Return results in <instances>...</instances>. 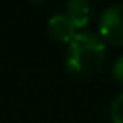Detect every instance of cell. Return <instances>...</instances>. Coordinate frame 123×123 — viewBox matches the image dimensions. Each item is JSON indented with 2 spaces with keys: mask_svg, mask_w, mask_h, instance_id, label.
I'll list each match as a JSON object with an SVG mask.
<instances>
[{
  "mask_svg": "<svg viewBox=\"0 0 123 123\" xmlns=\"http://www.w3.org/2000/svg\"><path fill=\"white\" fill-rule=\"evenodd\" d=\"M105 56V42L99 36L93 32H76V36L69 41L66 68L71 74L89 76L101 69Z\"/></svg>",
  "mask_w": 123,
  "mask_h": 123,
  "instance_id": "6da1fadb",
  "label": "cell"
},
{
  "mask_svg": "<svg viewBox=\"0 0 123 123\" xmlns=\"http://www.w3.org/2000/svg\"><path fill=\"white\" fill-rule=\"evenodd\" d=\"M32 2H42V0H32Z\"/></svg>",
  "mask_w": 123,
  "mask_h": 123,
  "instance_id": "52a82bcc",
  "label": "cell"
},
{
  "mask_svg": "<svg viewBox=\"0 0 123 123\" xmlns=\"http://www.w3.org/2000/svg\"><path fill=\"white\" fill-rule=\"evenodd\" d=\"M101 39L115 46H123V4L106 9L99 19Z\"/></svg>",
  "mask_w": 123,
  "mask_h": 123,
  "instance_id": "7a4b0ae2",
  "label": "cell"
},
{
  "mask_svg": "<svg viewBox=\"0 0 123 123\" xmlns=\"http://www.w3.org/2000/svg\"><path fill=\"white\" fill-rule=\"evenodd\" d=\"M111 120L113 123H123V93L111 103Z\"/></svg>",
  "mask_w": 123,
  "mask_h": 123,
  "instance_id": "5b68a950",
  "label": "cell"
},
{
  "mask_svg": "<svg viewBox=\"0 0 123 123\" xmlns=\"http://www.w3.org/2000/svg\"><path fill=\"white\" fill-rule=\"evenodd\" d=\"M113 76H115V79L120 84H123V56L115 62V66H113Z\"/></svg>",
  "mask_w": 123,
  "mask_h": 123,
  "instance_id": "8992f818",
  "label": "cell"
},
{
  "mask_svg": "<svg viewBox=\"0 0 123 123\" xmlns=\"http://www.w3.org/2000/svg\"><path fill=\"white\" fill-rule=\"evenodd\" d=\"M66 17L74 24L76 29H81L89 24L93 17V4L91 0H68L66 4Z\"/></svg>",
  "mask_w": 123,
  "mask_h": 123,
  "instance_id": "3957f363",
  "label": "cell"
},
{
  "mask_svg": "<svg viewBox=\"0 0 123 123\" xmlns=\"http://www.w3.org/2000/svg\"><path fill=\"white\" fill-rule=\"evenodd\" d=\"M47 31L51 34L52 39L56 41H62V42H69L74 36H76V27L74 24L66 17V15H54L49 19L47 22Z\"/></svg>",
  "mask_w": 123,
  "mask_h": 123,
  "instance_id": "277c9868",
  "label": "cell"
}]
</instances>
